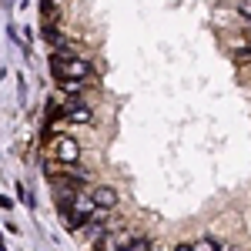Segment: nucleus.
<instances>
[{
  "instance_id": "obj_1",
  "label": "nucleus",
  "mask_w": 251,
  "mask_h": 251,
  "mask_svg": "<svg viewBox=\"0 0 251 251\" xmlns=\"http://www.w3.org/2000/svg\"><path fill=\"white\" fill-rule=\"evenodd\" d=\"M191 251H221L218 248V241H211V238H204V241H194V245H188Z\"/></svg>"
},
{
  "instance_id": "obj_2",
  "label": "nucleus",
  "mask_w": 251,
  "mask_h": 251,
  "mask_svg": "<svg viewBox=\"0 0 251 251\" xmlns=\"http://www.w3.org/2000/svg\"><path fill=\"white\" fill-rule=\"evenodd\" d=\"M121 251H148V241H141V238H134L127 248H121Z\"/></svg>"
}]
</instances>
